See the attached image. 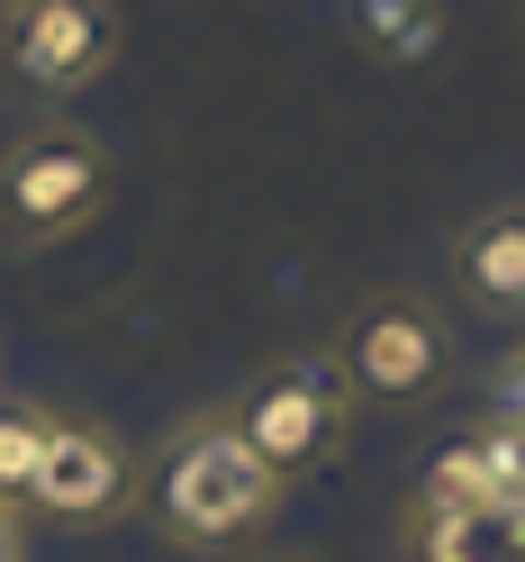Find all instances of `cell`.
Returning <instances> with one entry per match:
<instances>
[{
    "label": "cell",
    "mask_w": 525,
    "mask_h": 562,
    "mask_svg": "<svg viewBox=\"0 0 525 562\" xmlns=\"http://www.w3.org/2000/svg\"><path fill=\"white\" fill-rule=\"evenodd\" d=\"M282 472H263L254 463V445H244L227 417H199V427H182L163 445V463L146 481V499H155V526L172 544H191V553H218V544H244L254 526L282 508Z\"/></svg>",
    "instance_id": "1"
},
{
    "label": "cell",
    "mask_w": 525,
    "mask_h": 562,
    "mask_svg": "<svg viewBox=\"0 0 525 562\" xmlns=\"http://www.w3.org/2000/svg\"><path fill=\"white\" fill-rule=\"evenodd\" d=\"M100 200H110V155H100V136L82 127H27L10 136V155H0V227L27 236V245H55L100 218Z\"/></svg>",
    "instance_id": "2"
},
{
    "label": "cell",
    "mask_w": 525,
    "mask_h": 562,
    "mask_svg": "<svg viewBox=\"0 0 525 562\" xmlns=\"http://www.w3.org/2000/svg\"><path fill=\"white\" fill-rule=\"evenodd\" d=\"M344 417H354V381H344L335 363H318V355H299L282 372H263L254 391L227 408V427L254 445L263 472L299 481V472H318L327 453L344 445Z\"/></svg>",
    "instance_id": "3"
},
{
    "label": "cell",
    "mask_w": 525,
    "mask_h": 562,
    "mask_svg": "<svg viewBox=\"0 0 525 562\" xmlns=\"http://www.w3.org/2000/svg\"><path fill=\"white\" fill-rule=\"evenodd\" d=\"M344 381H354V400L372 408H416V400H435L444 391V372H453V336L444 318L416 291H380L354 308V327H344Z\"/></svg>",
    "instance_id": "4"
},
{
    "label": "cell",
    "mask_w": 525,
    "mask_h": 562,
    "mask_svg": "<svg viewBox=\"0 0 525 562\" xmlns=\"http://www.w3.org/2000/svg\"><path fill=\"white\" fill-rule=\"evenodd\" d=\"M118 55V10L110 0H27L10 10V64L37 91H82Z\"/></svg>",
    "instance_id": "5"
},
{
    "label": "cell",
    "mask_w": 525,
    "mask_h": 562,
    "mask_svg": "<svg viewBox=\"0 0 525 562\" xmlns=\"http://www.w3.org/2000/svg\"><path fill=\"white\" fill-rule=\"evenodd\" d=\"M27 499L64 526H100L136 499V472H127V445L82 427V417H64L46 427V453H37V481H27Z\"/></svg>",
    "instance_id": "6"
},
{
    "label": "cell",
    "mask_w": 525,
    "mask_h": 562,
    "mask_svg": "<svg viewBox=\"0 0 525 562\" xmlns=\"http://www.w3.org/2000/svg\"><path fill=\"white\" fill-rule=\"evenodd\" d=\"M471 499H525V427L489 417V427L453 436L416 481V508H471Z\"/></svg>",
    "instance_id": "7"
},
{
    "label": "cell",
    "mask_w": 525,
    "mask_h": 562,
    "mask_svg": "<svg viewBox=\"0 0 525 562\" xmlns=\"http://www.w3.org/2000/svg\"><path fill=\"white\" fill-rule=\"evenodd\" d=\"M416 562H525V499H471V508H416L408 517Z\"/></svg>",
    "instance_id": "8"
},
{
    "label": "cell",
    "mask_w": 525,
    "mask_h": 562,
    "mask_svg": "<svg viewBox=\"0 0 525 562\" xmlns=\"http://www.w3.org/2000/svg\"><path fill=\"white\" fill-rule=\"evenodd\" d=\"M453 272L489 318H525V209H480L453 236Z\"/></svg>",
    "instance_id": "9"
},
{
    "label": "cell",
    "mask_w": 525,
    "mask_h": 562,
    "mask_svg": "<svg viewBox=\"0 0 525 562\" xmlns=\"http://www.w3.org/2000/svg\"><path fill=\"white\" fill-rule=\"evenodd\" d=\"M363 37L390 64H426L444 46V10L435 0H363Z\"/></svg>",
    "instance_id": "10"
},
{
    "label": "cell",
    "mask_w": 525,
    "mask_h": 562,
    "mask_svg": "<svg viewBox=\"0 0 525 562\" xmlns=\"http://www.w3.org/2000/svg\"><path fill=\"white\" fill-rule=\"evenodd\" d=\"M37 453H46V417L0 408V499H27V481H37Z\"/></svg>",
    "instance_id": "11"
},
{
    "label": "cell",
    "mask_w": 525,
    "mask_h": 562,
    "mask_svg": "<svg viewBox=\"0 0 525 562\" xmlns=\"http://www.w3.org/2000/svg\"><path fill=\"white\" fill-rule=\"evenodd\" d=\"M489 408H499L507 427H525V345H516V355H507L499 372H489Z\"/></svg>",
    "instance_id": "12"
},
{
    "label": "cell",
    "mask_w": 525,
    "mask_h": 562,
    "mask_svg": "<svg viewBox=\"0 0 525 562\" xmlns=\"http://www.w3.org/2000/svg\"><path fill=\"white\" fill-rule=\"evenodd\" d=\"M0 562H19V526H10V508H0Z\"/></svg>",
    "instance_id": "13"
},
{
    "label": "cell",
    "mask_w": 525,
    "mask_h": 562,
    "mask_svg": "<svg viewBox=\"0 0 525 562\" xmlns=\"http://www.w3.org/2000/svg\"><path fill=\"white\" fill-rule=\"evenodd\" d=\"M0 10H27V0H0Z\"/></svg>",
    "instance_id": "14"
}]
</instances>
